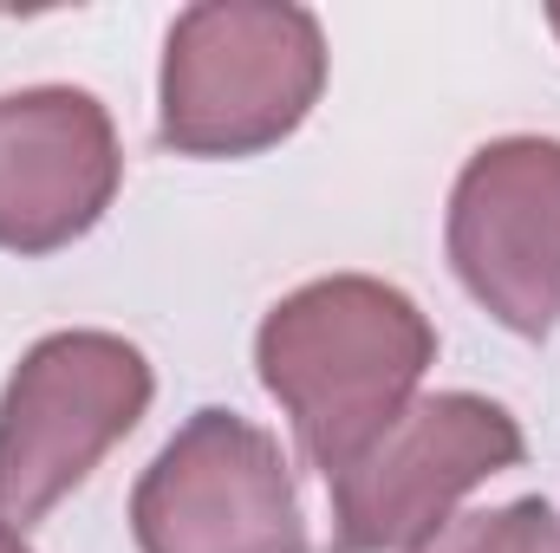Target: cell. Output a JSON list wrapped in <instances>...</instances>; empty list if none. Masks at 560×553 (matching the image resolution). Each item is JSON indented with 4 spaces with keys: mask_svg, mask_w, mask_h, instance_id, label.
I'll return each instance as SVG.
<instances>
[{
    "mask_svg": "<svg viewBox=\"0 0 560 553\" xmlns=\"http://www.w3.org/2000/svg\"><path fill=\"white\" fill-rule=\"evenodd\" d=\"M125 183L112 111L79 85L0 92V248L59 255L105 222Z\"/></svg>",
    "mask_w": 560,
    "mask_h": 553,
    "instance_id": "52a82bcc",
    "label": "cell"
},
{
    "mask_svg": "<svg viewBox=\"0 0 560 553\" xmlns=\"http://www.w3.org/2000/svg\"><path fill=\"white\" fill-rule=\"evenodd\" d=\"M548 26H555V33H560V7H548Z\"/></svg>",
    "mask_w": 560,
    "mask_h": 553,
    "instance_id": "30bf717a",
    "label": "cell"
},
{
    "mask_svg": "<svg viewBox=\"0 0 560 553\" xmlns=\"http://www.w3.org/2000/svg\"><path fill=\"white\" fill-rule=\"evenodd\" d=\"M411 553H560V515L541 495H522V502H502V508L450 515Z\"/></svg>",
    "mask_w": 560,
    "mask_h": 553,
    "instance_id": "ba28073f",
    "label": "cell"
},
{
    "mask_svg": "<svg viewBox=\"0 0 560 553\" xmlns=\"http://www.w3.org/2000/svg\"><path fill=\"white\" fill-rule=\"evenodd\" d=\"M528 456L522 423L482 391H430L411 398L372 449H359L332 489V553H411L436 534L469 489L515 469Z\"/></svg>",
    "mask_w": 560,
    "mask_h": 553,
    "instance_id": "277c9868",
    "label": "cell"
},
{
    "mask_svg": "<svg viewBox=\"0 0 560 553\" xmlns=\"http://www.w3.org/2000/svg\"><path fill=\"white\" fill-rule=\"evenodd\" d=\"M430 365V313L378 274L306 280L268 306L255 332V372L319 475H339L411 411Z\"/></svg>",
    "mask_w": 560,
    "mask_h": 553,
    "instance_id": "6da1fadb",
    "label": "cell"
},
{
    "mask_svg": "<svg viewBox=\"0 0 560 553\" xmlns=\"http://www.w3.org/2000/svg\"><path fill=\"white\" fill-rule=\"evenodd\" d=\"M443 255L495 326L548 339L560 326V138L482 143L456 169Z\"/></svg>",
    "mask_w": 560,
    "mask_h": 553,
    "instance_id": "8992f818",
    "label": "cell"
},
{
    "mask_svg": "<svg viewBox=\"0 0 560 553\" xmlns=\"http://www.w3.org/2000/svg\"><path fill=\"white\" fill-rule=\"evenodd\" d=\"M0 553H33V548H26V534H20V528H7V521H0Z\"/></svg>",
    "mask_w": 560,
    "mask_h": 553,
    "instance_id": "9c48e42d",
    "label": "cell"
},
{
    "mask_svg": "<svg viewBox=\"0 0 560 553\" xmlns=\"http://www.w3.org/2000/svg\"><path fill=\"white\" fill-rule=\"evenodd\" d=\"M156 398V372L125 332L72 326L26 345L0 391V521H46Z\"/></svg>",
    "mask_w": 560,
    "mask_h": 553,
    "instance_id": "3957f363",
    "label": "cell"
},
{
    "mask_svg": "<svg viewBox=\"0 0 560 553\" xmlns=\"http://www.w3.org/2000/svg\"><path fill=\"white\" fill-rule=\"evenodd\" d=\"M138 553H306V515L280 443L242 411H196L131 489Z\"/></svg>",
    "mask_w": 560,
    "mask_h": 553,
    "instance_id": "5b68a950",
    "label": "cell"
},
{
    "mask_svg": "<svg viewBox=\"0 0 560 553\" xmlns=\"http://www.w3.org/2000/svg\"><path fill=\"white\" fill-rule=\"evenodd\" d=\"M326 92V33L293 0H202L163 39L156 138L176 156H261Z\"/></svg>",
    "mask_w": 560,
    "mask_h": 553,
    "instance_id": "7a4b0ae2",
    "label": "cell"
}]
</instances>
